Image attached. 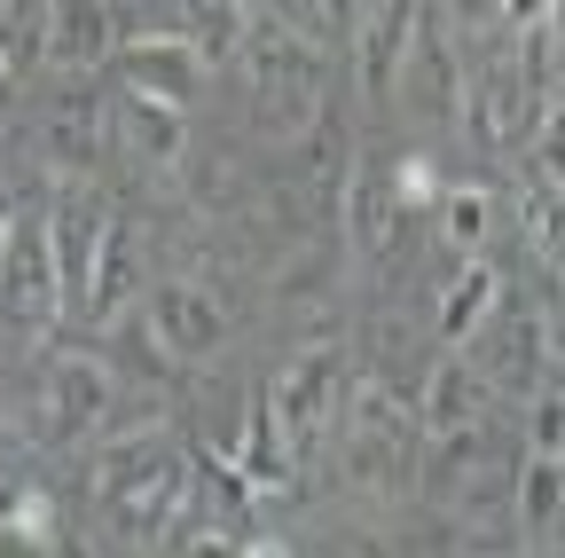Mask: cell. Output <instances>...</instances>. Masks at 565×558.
<instances>
[{
    "label": "cell",
    "instance_id": "obj_1",
    "mask_svg": "<svg viewBox=\"0 0 565 558\" xmlns=\"http://www.w3.org/2000/svg\"><path fill=\"white\" fill-rule=\"evenodd\" d=\"M236 72L267 118V134H299L322 118V40H307L291 17H267V24H244L236 40Z\"/></svg>",
    "mask_w": 565,
    "mask_h": 558
},
{
    "label": "cell",
    "instance_id": "obj_2",
    "mask_svg": "<svg viewBox=\"0 0 565 558\" xmlns=\"http://www.w3.org/2000/svg\"><path fill=\"white\" fill-rule=\"evenodd\" d=\"M338 409H345V480H353V487H377V496L408 487L424 417H416L385 378H362V386H353V401H338Z\"/></svg>",
    "mask_w": 565,
    "mask_h": 558
},
{
    "label": "cell",
    "instance_id": "obj_3",
    "mask_svg": "<svg viewBox=\"0 0 565 558\" xmlns=\"http://www.w3.org/2000/svg\"><path fill=\"white\" fill-rule=\"evenodd\" d=\"M189 504H196V449L158 456L141 480H126V487H110V496H103L110 527H118L134 550H158L166 535H181V527H189Z\"/></svg>",
    "mask_w": 565,
    "mask_h": 558
},
{
    "label": "cell",
    "instance_id": "obj_4",
    "mask_svg": "<svg viewBox=\"0 0 565 558\" xmlns=\"http://www.w3.org/2000/svg\"><path fill=\"white\" fill-rule=\"evenodd\" d=\"M338 401H345V355L322 338V346H299L291 362L275 370V386L259 393V409L275 417V433L291 441V449H307L330 417H338Z\"/></svg>",
    "mask_w": 565,
    "mask_h": 558
},
{
    "label": "cell",
    "instance_id": "obj_5",
    "mask_svg": "<svg viewBox=\"0 0 565 558\" xmlns=\"http://www.w3.org/2000/svg\"><path fill=\"white\" fill-rule=\"evenodd\" d=\"M0 315L17 330H47L63 315V275L47 252V213H17L9 244H0Z\"/></svg>",
    "mask_w": 565,
    "mask_h": 558
},
{
    "label": "cell",
    "instance_id": "obj_6",
    "mask_svg": "<svg viewBox=\"0 0 565 558\" xmlns=\"http://www.w3.org/2000/svg\"><path fill=\"white\" fill-rule=\"evenodd\" d=\"M110 401H118V378H110L103 355H55L47 378H40V433L55 449H71V441L103 433Z\"/></svg>",
    "mask_w": 565,
    "mask_h": 558
},
{
    "label": "cell",
    "instance_id": "obj_7",
    "mask_svg": "<svg viewBox=\"0 0 565 558\" xmlns=\"http://www.w3.org/2000/svg\"><path fill=\"white\" fill-rule=\"evenodd\" d=\"M141 330H150V346L166 362H204V355L228 346V307L212 299L204 284L173 275V284H158L150 299H141Z\"/></svg>",
    "mask_w": 565,
    "mask_h": 558
},
{
    "label": "cell",
    "instance_id": "obj_8",
    "mask_svg": "<svg viewBox=\"0 0 565 558\" xmlns=\"http://www.w3.org/2000/svg\"><path fill=\"white\" fill-rule=\"evenodd\" d=\"M463 346H471L463 362H471L487 386H534V370L550 362V330H542V315H534L526 299H511V292L487 307V323H479Z\"/></svg>",
    "mask_w": 565,
    "mask_h": 558
},
{
    "label": "cell",
    "instance_id": "obj_9",
    "mask_svg": "<svg viewBox=\"0 0 565 558\" xmlns=\"http://www.w3.org/2000/svg\"><path fill=\"white\" fill-rule=\"evenodd\" d=\"M463 110H471V134H479L487 150H503V143H519V134H534L542 103H534V95H526V80H519L511 32H503V48H487V63L463 80Z\"/></svg>",
    "mask_w": 565,
    "mask_h": 558
},
{
    "label": "cell",
    "instance_id": "obj_10",
    "mask_svg": "<svg viewBox=\"0 0 565 558\" xmlns=\"http://www.w3.org/2000/svg\"><path fill=\"white\" fill-rule=\"evenodd\" d=\"M118 80H126V95L189 110L196 87H204V55L181 32H134V40H118Z\"/></svg>",
    "mask_w": 565,
    "mask_h": 558
},
{
    "label": "cell",
    "instance_id": "obj_11",
    "mask_svg": "<svg viewBox=\"0 0 565 558\" xmlns=\"http://www.w3.org/2000/svg\"><path fill=\"white\" fill-rule=\"evenodd\" d=\"M393 95H401L416 118H456V110H463V63H456V48H448V32H440L433 9H424V24H416V40H408V55H401Z\"/></svg>",
    "mask_w": 565,
    "mask_h": 558
},
{
    "label": "cell",
    "instance_id": "obj_12",
    "mask_svg": "<svg viewBox=\"0 0 565 558\" xmlns=\"http://www.w3.org/2000/svg\"><path fill=\"white\" fill-rule=\"evenodd\" d=\"M110 236V213L103 197L71 181L55 204H47V252H55V275H63V299H87V275H95V252Z\"/></svg>",
    "mask_w": 565,
    "mask_h": 558
},
{
    "label": "cell",
    "instance_id": "obj_13",
    "mask_svg": "<svg viewBox=\"0 0 565 558\" xmlns=\"http://www.w3.org/2000/svg\"><path fill=\"white\" fill-rule=\"evenodd\" d=\"M408 204H401V189H393V166H353L345 173V244L362 252V260H385L401 236H408Z\"/></svg>",
    "mask_w": 565,
    "mask_h": 558
},
{
    "label": "cell",
    "instance_id": "obj_14",
    "mask_svg": "<svg viewBox=\"0 0 565 558\" xmlns=\"http://www.w3.org/2000/svg\"><path fill=\"white\" fill-rule=\"evenodd\" d=\"M118 55V9L110 0H55V32H47V63L63 72H95Z\"/></svg>",
    "mask_w": 565,
    "mask_h": 558
},
{
    "label": "cell",
    "instance_id": "obj_15",
    "mask_svg": "<svg viewBox=\"0 0 565 558\" xmlns=\"http://www.w3.org/2000/svg\"><path fill=\"white\" fill-rule=\"evenodd\" d=\"M424 9H433V0H385V9H370V24H362V87H370L377 103H385L393 80H401V55H408Z\"/></svg>",
    "mask_w": 565,
    "mask_h": 558
},
{
    "label": "cell",
    "instance_id": "obj_16",
    "mask_svg": "<svg viewBox=\"0 0 565 558\" xmlns=\"http://www.w3.org/2000/svg\"><path fill=\"white\" fill-rule=\"evenodd\" d=\"M110 134L126 143V158H150V166H173L189 150V110L173 103H150V95H126L110 110Z\"/></svg>",
    "mask_w": 565,
    "mask_h": 558
},
{
    "label": "cell",
    "instance_id": "obj_17",
    "mask_svg": "<svg viewBox=\"0 0 565 558\" xmlns=\"http://www.w3.org/2000/svg\"><path fill=\"white\" fill-rule=\"evenodd\" d=\"M494 409V386L463 362V355H448L433 378H424V433H456V425H479V417Z\"/></svg>",
    "mask_w": 565,
    "mask_h": 558
},
{
    "label": "cell",
    "instance_id": "obj_18",
    "mask_svg": "<svg viewBox=\"0 0 565 558\" xmlns=\"http://www.w3.org/2000/svg\"><path fill=\"white\" fill-rule=\"evenodd\" d=\"M47 158L63 166V173H95L103 166V134H110V110L95 103V95H63L55 110H47Z\"/></svg>",
    "mask_w": 565,
    "mask_h": 558
},
{
    "label": "cell",
    "instance_id": "obj_19",
    "mask_svg": "<svg viewBox=\"0 0 565 558\" xmlns=\"http://www.w3.org/2000/svg\"><path fill=\"white\" fill-rule=\"evenodd\" d=\"M487 456H494V417H479V425H456V433H433L424 480H433L440 496H471V487L487 480Z\"/></svg>",
    "mask_w": 565,
    "mask_h": 558
},
{
    "label": "cell",
    "instance_id": "obj_20",
    "mask_svg": "<svg viewBox=\"0 0 565 558\" xmlns=\"http://www.w3.org/2000/svg\"><path fill=\"white\" fill-rule=\"evenodd\" d=\"M47 32H55V0H0V87H17L47 63Z\"/></svg>",
    "mask_w": 565,
    "mask_h": 558
},
{
    "label": "cell",
    "instance_id": "obj_21",
    "mask_svg": "<svg viewBox=\"0 0 565 558\" xmlns=\"http://www.w3.org/2000/svg\"><path fill=\"white\" fill-rule=\"evenodd\" d=\"M494 299H503V275H494L487 260H471L463 275H448V292H440V346H463L487 323Z\"/></svg>",
    "mask_w": 565,
    "mask_h": 558
},
{
    "label": "cell",
    "instance_id": "obj_22",
    "mask_svg": "<svg viewBox=\"0 0 565 558\" xmlns=\"http://www.w3.org/2000/svg\"><path fill=\"white\" fill-rule=\"evenodd\" d=\"M134 275H141V267H134V236L110 221V236H103V252H95V275H87V299H79V307H87L95 323H118L126 299H134Z\"/></svg>",
    "mask_w": 565,
    "mask_h": 558
},
{
    "label": "cell",
    "instance_id": "obj_23",
    "mask_svg": "<svg viewBox=\"0 0 565 558\" xmlns=\"http://www.w3.org/2000/svg\"><path fill=\"white\" fill-rule=\"evenodd\" d=\"M440 244L448 252H487V236H494V189H479V181H463V189H440Z\"/></svg>",
    "mask_w": 565,
    "mask_h": 558
},
{
    "label": "cell",
    "instance_id": "obj_24",
    "mask_svg": "<svg viewBox=\"0 0 565 558\" xmlns=\"http://www.w3.org/2000/svg\"><path fill=\"white\" fill-rule=\"evenodd\" d=\"M565 519V456H534L526 449V472H519V527L550 535Z\"/></svg>",
    "mask_w": 565,
    "mask_h": 558
},
{
    "label": "cell",
    "instance_id": "obj_25",
    "mask_svg": "<svg viewBox=\"0 0 565 558\" xmlns=\"http://www.w3.org/2000/svg\"><path fill=\"white\" fill-rule=\"evenodd\" d=\"M519 221H526V244H534V260L542 267H565V189L557 181H526V197H519Z\"/></svg>",
    "mask_w": 565,
    "mask_h": 558
},
{
    "label": "cell",
    "instance_id": "obj_26",
    "mask_svg": "<svg viewBox=\"0 0 565 558\" xmlns=\"http://www.w3.org/2000/svg\"><path fill=\"white\" fill-rule=\"evenodd\" d=\"M526 449L534 456H565V386L526 401Z\"/></svg>",
    "mask_w": 565,
    "mask_h": 558
},
{
    "label": "cell",
    "instance_id": "obj_27",
    "mask_svg": "<svg viewBox=\"0 0 565 558\" xmlns=\"http://www.w3.org/2000/svg\"><path fill=\"white\" fill-rule=\"evenodd\" d=\"M393 189H401V204H408V213H433V204H440V173L424 166V150L393 158Z\"/></svg>",
    "mask_w": 565,
    "mask_h": 558
},
{
    "label": "cell",
    "instance_id": "obj_28",
    "mask_svg": "<svg viewBox=\"0 0 565 558\" xmlns=\"http://www.w3.org/2000/svg\"><path fill=\"white\" fill-rule=\"evenodd\" d=\"M299 17H315V40H345L370 24V0H299Z\"/></svg>",
    "mask_w": 565,
    "mask_h": 558
},
{
    "label": "cell",
    "instance_id": "obj_29",
    "mask_svg": "<svg viewBox=\"0 0 565 558\" xmlns=\"http://www.w3.org/2000/svg\"><path fill=\"white\" fill-rule=\"evenodd\" d=\"M0 558H55V527H32L17 512H0Z\"/></svg>",
    "mask_w": 565,
    "mask_h": 558
},
{
    "label": "cell",
    "instance_id": "obj_30",
    "mask_svg": "<svg viewBox=\"0 0 565 558\" xmlns=\"http://www.w3.org/2000/svg\"><path fill=\"white\" fill-rule=\"evenodd\" d=\"M448 17L471 32H503V0H448Z\"/></svg>",
    "mask_w": 565,
    "mask_h": 558
},
{
    "label": "cell",
    "instance_id": "obj_31",
    "mask_svg": "<svg viewBox=\"0 0 565 558\" xmlns=\"http://www.w3.org/2000/svg\"><path fill=\"white\" fill-rule=\"evenodd\" d=\"M526 24H550V0H503V32H526Z\"/></svg>",
    "mask_w": 565,
    "mask_h": 558
},
{
    "label": "cell",
    "instance_id": "obj_32",
    "mask_svg": "<svg viewBox=\"0 0 565 558\" xmlns=\"http://www.w3.org/2000/svg\"><path fill=\"white\" fill-rule=\"evenodd\" d=\"M55 558H95V550H87L79 535H71V527H55Z\"/></svg>",
    "mask_w": 565,
    "mask_h": 558
},
{
    "label": "cell",
    "instance_id": "obj_33",
    "mask_svg": "<svg viewBox=\"0 0 565 558\" xmlns=\"http://www.w3.org/2000/svg\"><path fill=\"white\" fill-rule=\"evenodd\" d=\"M9 229H17V204H9V189H0V244H9Z\"/></svg>",
    "mask_w": 565,
    "mask_h": 558
},
{
    "label": "cell",
    "instance_id": "obj_34",
    "mask_svg": "<svg viewBox=\"0 0 565 558\" xmlns=\"http://www.w3.org/2000/svg\"><path fill=\"white\" fill-rule=\"evenodd\" d=\"M550 362H557V378H565V330H550Z\"/></svg>",
    "mask_w": 565,
    "mask_h": 558
},
{
    "label": "cell",
    "instance_id": "obj_35",
    "mask_svg": "<svg viewBox=\"0 0 565 558\" xmlns=\"http://www.w3.org/2000/svg\"><path fill=\"white\" fill-rule=\"evenodd\" d=\"M345 558H385V550H377V543H353V550H345Z\"/></svg>",
    "mask_w": 565,
    "mask_h": 558
}]
</instances>
